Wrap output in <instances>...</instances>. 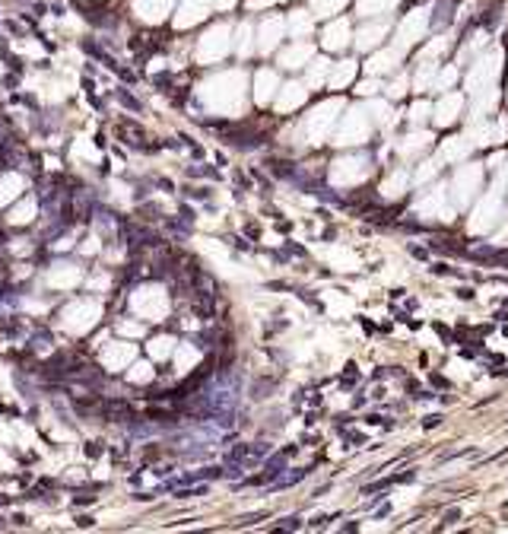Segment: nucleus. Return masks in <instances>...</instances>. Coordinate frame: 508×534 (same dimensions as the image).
I'll return each instance as SVG.
<instances>
[{"label": "nucleus", "instance_id": "f257e3e1", "mask_svg": "<svg viewBox=\"0 0 508 534\" xmlns=\"http://www.w3.org/2000/svg\"><path fill=\"white\" fill-rule=\"evenodd\" d=\"M451 3H454V0H438V6H435V19H432V29H445V25L451 22Z\"/></svg>", "mask_w": 508, "mask_h": 534}, {"label": "nucleus", "instance_id": "f03ea898", "mask_svg": "<svg viewBox=\"0 0 508 534\" xmlns=\"http://www.w3.org/2000/svg\"><path fill=\"white\" fill-rule=\"evenodd\" d=\"M99 442H92V445H86V455H89V458H99Z\"/></svg>", "mask_w": 508, "mask_h": 534}, {"label": "nucleus", "instance_id": "20e7f679", "mask_svg": "<svg viewBox=\"0 0 508 534\" xmlns=\"http://www.w3.org/2000/svg\"><path fill=\"white\" fill-rule=\"evenodd\" d=\"M280 528H286V531L292 528V531H296V528H299V519H283V525H280Z\"/></svg>", "mask_w": 508, "mask_h": 534}, {"label": "nucleus", "instance_id": "7ed1b4c3", "mask_svg": "<svg viewBox=\"0 0 508 534\" xmlns=\"http://www.w3.org/2000/svg\"><path fill=\"white\" fill-rule=\"evenodd\" d=\"M92 522H96V519H92V515H80V519H76V525H80V528H89Z\"/></svg>", "mask_w": 508, "mask_h": 534}, {"label": "nucleus", "instance_id": "39448f33", "mask_svg": "<svg viewBox=\"0 0 508 534\" xmlns=\"http://www.w3.org/2000/svg\"><path fill=\"white\" fill-rule=\"evenodd\" d=\"M442 423V417H438V413H432V417H426V426H438Z\"/></svg>", "mask_w": 508, "mask_h": 534}]
</instances>
